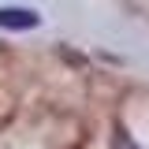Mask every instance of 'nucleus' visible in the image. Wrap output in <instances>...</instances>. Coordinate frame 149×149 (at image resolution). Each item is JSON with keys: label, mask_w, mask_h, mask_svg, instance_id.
<instances>
[{"label": "nucleus", "mask_w": 149, "mask_h": 149, "mask_svg": "<svg viewBox=\"0 0 149 149\" xmlns=\"http://www.w3.org/2000/svg\"><path fill=\"white\" fill-rule=\"evenodd\" d=\"M37 22H41V15H37L34 8H0V26L4 30H34Z\"/></svg>", "instance_id": "obj_1"}]
</instances>
